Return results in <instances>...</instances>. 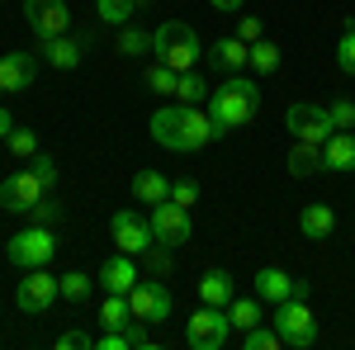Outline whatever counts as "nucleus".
<instances>
[{
  "label": "nucleus",
  "instance_id": "obj_1",
  "mask_svg": "<svg viewBox=\"0 0 355 350\" xmlns=\"http://www.w3.org/2000/svg\"><path fill=\"white\" fill-rule=\"evenodd\" d=\"M152 142H162L166 152H199L204 142H214V119L204 105H166L152 114Z\"/></svg>",
  "mask_w": 355,
  "mask_h": 350
},
{
  "label": "nucleus",
  "instance_id": "obj_2",
  "mask_svg": "<svg viewBox=\"0 0 355 350\" xmlns=\"http://www.w3.org/2000/svg\"><path fill=\"white\" fill-rule=\"evenodd\" d=\"M204 109H209L214 123H223V128L232 133V128H242V123H251V119L261 114V85L246 81L242 71H237V76H227V81L209 95V105H204Z\"/></svg>",
  "mask_w": 355,
  "mask_h": 350
},
{
  "label": "nucleus",
  "instance_id": "obj_3",
  "mask_svg": "<svg viewBox=\"0 0 355 350\" xmlns=\"http://www.w3.org/2000/svg\"><path fill=\"white\" fill-rule=\"evenodd\" d=\"M152 53H157V62H166L171 71H194L199 67V33H194L185 19H166L157 33H152Z\"/></svg>",
  "mask_w": 355,
  "mask_h": 350
},
{
  "label": "nucleus",
  "instance_id": "obj_4",
  "mask_svg": "<svg viewBox=\"0 0 355 350\" xmlns=\"http://www.w3.org/2000/svg\"><path fill=\"white\" fill-rule=\"evenodd\" d=\"M275 331L284 336V346H294V350L318 346V317H313L308 298H284V303H275Z\"/></svg>",
  "mask_w": 355,
  "mask_h": 350
},
{
  "label": "nucleus",
  "instance_id": "obj_5",
  "mask_svg": "<svg viewBox=\"0 0 355 350\" xmlns=\"http://www.w3.org/2000/svg\"><path fill=\"white\" fill-rule=\"evenodd\" d=\"M5 256L15 261L19 270H38V265H48L57 256V237H53V227H43V222H33V227H24V232H15L10 237V246H5Z\"/></svg>",
  "mask_w": 355,
  "mask_h": 350
},
{
  "label": "nucleus",
  "instance_id": "obj_6",
  "mask_svg": "<svg viewBox=\"0 0 355 350\" xmlns=\"http://www.w3.org/2000/svg\"><path fill=\"white\" fill-rule=\"evenodd\" d=\"M284 128L294 133V142H313V147H322V142L336 133V123H331V109H327V105H313V100H299V105H289V114H284Z\"/></svg>",
  "mask_w": 355,
  "mask_h": 350
},
{
  "label": "nucleus",
  "instance_id": "obj_7",
  "mask_svg": "<svg viewBox=\"0 0 355 350\" xmlns=\"http://www.w3.org/2000/svg\"><path fill=\"white\" fill-rule=\"evenodd\" d=\"M227 331H232V317L223 308H214V303H199V313L185 326V341L194 350H223L227 346Z\"/></svg>",
  "mask_w": 355,
  "mask_h": 350
},
{
  "label": "nucleus",
  "instance_id": "obj_8",
  "mask_svg": "<svg viewBox=\"0 0 355 350\" xmlns=\"http://www.w3.org/2000/svg\"><path fill=\"white\" fill-rule=\"evenodd\" d=\"M128 308H133L137 322L157 326V322H166V317H171V289H166L157 274H152V279H137L133 294H128Z\"/></svg>",
  "mask_w": 355,
  "mask_h": 350
},
{
  "label": "nucleus",
  "instance_id": "obj_9",
  "mask_svg": "<svg viewBox=\"0 0 355 350\" xmlns=\"http://www.w3.org/2000/svg\"><path fill=\"white\" fill-rule=\"evenodd\" d=\"M53 298H62V279H53L48 270H28L24 279H19V289H15V308L19 313H48L53 308Z\"/></svg>",
  "mask_w": 355,
  "mask_h": 350
},
{
  "label": "nucleus",
  "instance_id": "obj_10",
  "mask_svg": "<svg viewBox=\"0 0 355 350\" xmlns=\"http://www.w3.org/2000/svg\"><path fill=\"white\" fill-rule=\"evenodd\" d=\"M110 232H114V246H119L123 256H142L147 246L157 242L152 222H147L142 213H133V209H119V213L110 218Z\"/></svg>",
  "mask_w": 355,
  "mask_h": 350
},
{
  "label": "nucleus",
  "instance_id": "obj_11",
  "mask_svg": "<svg viewBox=\"0 0 355 350\" xmlns=\"http://www.w3.org/2000/svg\"><path fill=\"white\" fill-rule=\"evenodd\" d=\"M152 232H157V242L166 246H180V242H190V232H194V222H190V209H180V204H171V199H162V204H152Z\"/></svg>",
  "mask_w": 355,
  "mask_h": 350
},
{
  "label": "nucleus",
  "instance_id": "obj_12",
  "mask_svg": "<svg viewBox=\"0 0 355 350\" xmlns=\"http://www.w3.org/2000/svg\"><path fill=\"white\" fill-rule=\"evenodd\" d=\"M48 189L43 180L33 175V170H15L10 180H0V209H10V213H33V204L43 199Z\"/></svg>",
  "mask_w": 355,
  "mask_h": 350
},
{
  "label": "nucleus",
  "instance_id": "obj_13",
  "mask_svg": "<svg viewBox=\"0 0 355 350\" xmlns=\"http://www.w3.org/2000/svg\"><path fill=\"white\" fill-rule=\"evenodd\" d=\"M24 19L38 38H57L71 28V10H67V0H24Z\"/></svg>",
  "mask_w": 355,
  "mask_h": 350
},
{
  "label": "nucleus",
  "instance_id": "obj_14",
  "mask_svg": "<svg viewBox=\"0 0 355 350\" xmlns=\"http://www.w3.org/2000/svg\"><path fill=\"white\" fill-rule=\"evenodd\" d=\"M85 48H90V38H71V33H57V38H38V57L57 67V71H76L81 67Z\"/></svg>",
  "mask_w": 355,
  "mask_h": 350
},
{
  "label": "nucleus",
  "instance_id": "obj_15",
  "mask_svg": "<svg viewBox=\"0 0 355 350\" xmlns=\"http://www.w3.org/2000/svg\"><path fill=\"white\" fill-rule=\"evenodd\" d=\"M33 76H38V57L33 53H5L0 57V90H5V95L28 90Z\"/></svg>",
  "mask_w": 355,
  "mask_h": 350
},
{
  "label": "nucleus",
  "instance_id": "obj_16",
  "mask_svg": "<svg viewBox=\"0 0 355 350\" xmlns=\"http://www.w3.org/2000/svg\"><path fill=\"white\" fill-rule=\"evenodd\" d=\"M95 284H105V294H133V284H137V256H114V261H105L100 265V274H95Z\"/></svg>",
  "mask_w": 355,
  "mask_h": 350
},
{
  "label": "nucleus",
  "instance_id": "obj_17",
  "mask_svg": "<svg viewBox=\"0 0 355 350\" xmlns=\"http://www.w3.org/2000/svg\"><path fill=\"white\" fill-rule=\"evenodd\" d=\"M209 67H218V71H227V76H237L242 67H251V48H246L237 33H232V38H218V43L209 48Z\"/></svg>",
  "mask_w": 355,
  "mask_h": 350
},
{
  "label": "nucleus",
  "instance_id": "obj_18",
  "mask_svg": "<svg viewBox=\"0 0 355 350\" xmlns=\"http://www.w3.org/2000/svg\"><path fill=\"white\" fill-rule=\"evenodd\" d=\"M322 166L327 170H355V128H336L322 142Z\"/></svg>",
  "mask_w": 355,
  "mask_h": 350
},
{
  "label": "nucleus",
  "instance_id": "obj_19",
  "mask_svg": "<svg viewBox=\"0 0 355 350\" xmlns=\"http://www.w3.org/2000/svg\"><path fill=\"white\" fill-rule=\"evenodd\" d=\"M294 284H299V279H289L284 270H275V265L256 270V298H261V303H284V298H294Z\"/></svg>",
  "mask_w": 355,
  "mask_h": 350
},
{
  "label": "nucleus",
  "instance_id": "obj_20",
  "mask_svg": "<svg viewBox=\"0 0 355 350\" xmlns=\"http://www.w3.org/2000/svg\"><path fill=\"white\" fill-rule=\"evenodd\" d=\"M232 298H237V284H232V274H227V270H204V279H199V303L227 308Z\"/></svg>",
  "mask_w": 355,
  "mask_h": 350
},
{
  "label": "nucleus",
  "instance_id": "obj_21",
  "mask_svg": "<svg viewBox=\"0 0 355 350\" xmlns=\"http://www.w3.org/2000/svg\"><path fill=\"white\" fill-rule=\"evenodd\" d=\"M284 166H289V175H294V180H308V175L327 170V166H322V147H313V142H294V147H289V157H284Z\"/></svg>",
  "mask_w": 355,
  "mask_h": 350
},
{
  "label": "nucleus",
  "instance_id": "obj_22",
  "mask_svg": "<svg viewBox=\"0 0 355 350\" xmlns=\"http://www.w3.org/2000/svg\"><path fill=\"white\" fill-rule=\"evenodd\" d=\"M331 227H336V213H331L327 204H308L299 213V232L308 237V242H322V237H331Z\"/></svg>",
  "mask_w": 355,
  "mask_h": 350
},
{
  "label": "nucleus",
  "instance_id": "obj_23",
  "mask_svg": "<svg viewBox=\"0 0 355 350\" xmlns=\"http://www.w3.org/2000/svg\"><path fill=\"white\" fill-rule=\"evenodd\" d=\"M133 199L137 204H162V199H171V180H166L162 170H137L133 175Z\"/></svg>",
  "mask_w": 355,
  "mask_h": 350
},
{
  "label": "nucleus",
  "instance_id": "obj_24",
  "mask_svg": "<svg viewBox=\"0 0 355 350\" xmlns=\"http://www.w3.org/2000/svg\"><path fill=\"white\" fill-rule=\"evenodd\" d=\"M209 85H204V76L199 71H180V81H175V100L180 105H209Z\"/></svg>",
  "mask_w": 355,
  "mask_h": 350
},
{
  "label": "nucleus",
  "instance_id": "obj_25",
  "mask_svg": "<svg viewBox=\"0 0 355 350\" xmlns=\"http://www.w3.org/2000/svg\"><path fill=\"white\" fill-rule=\"evenodd\" d=\"M227 317H232L237 331L261 326V322H266V317H261V298H232V303H227Z\"/></svg>",
  "mask_w": 355,
  "mask_h": 350
},
{
  "label": "nucleus",
  "instance_id": "obj_26",
  "mask_svg": "<svg viewBox=\"0 0 355 350\" xmlns=\"http://www.w3.org/2000/svg\"><path fill=\"white\" fill-rule=\"evenodd\" d=\"M128 317H133V308H128V298H123V294H110L105 303H100V322H105V331H123Z\"/></svg>",
  "mask_w": 355,
  "mask_h": 350
},
{
  "label": "nucleus",
  "instance_id": "obj_27",
  "mask_svg": "<svg viewBox=\"0 0 355 350\" xmlns=\"http://www.w3.org/2000/svg\"><path fill=\"white\" fill-rule=\"evenodd\" d=\"M137 261H142V270H147V274H157V279H166V274L175 270V256H171V246H166V242H152L142 256H137Z\"/></svg>",
  "mask_w": 355,
  "mask_h": 350
},
{
  "label": "nucleus",
  "instance_id": "obj_28",
  "mask_svg": "<svg viewBox=\"0 0 355 350\" xmlns=\"http://www.w3.org/2000/svg\"><path fill=\"white\" fill-rule=\"evenodd\" d=\"M119 53L128 57H147L152 53V33H142V28H133V24H119Z\"/></svg>",
  "mask_w": 355,
  "mask_h": 350
},
{
  "label": "nucleus",
  "instance_id": "obj_29",
  "mask_svg": "<svg viewBox=\"0 0 355 350\" xmlns=\"http://www.w3.org/2000/svg\"><path fill=\"white\" fill-rule=\"evenodd\" d=\"M5 147H10L15 161H33V157H38V133H33V128H10Z\"/></svg>",
  "mask_w": 355,
  "mask_h": 350
},
{
  "label": "nucleus",
  "instance_id": "obj_30",
  "mask_svg": "<svg viewBox=\"0 0 355 350\" xmlns=\"http://www.w3.org/2000/svg\"><path fill=\"white\" fill-rule=\"evenodd\" d=\"M279 48H275L270 38H261V43H251V67H256V71H261V76H275V71H279Z\"/></svg>",
  "mask_w": 355,
  "mask_h": 350
},
{
  "label": "nucleus",
  "instance_id": "obj_31",
  "mask_svg": "<svg viewBox=\"0 0 355 350\" xmlns=\"http://www.w3.org/2000/svg\"><path fill=\"white\" fill-rule=\"evenodd\" d=\"M175 81H180V71H171L166 62H152V67H147V76H142V85H147V90H157V95H175Z\"/></svg>",
  "mask_w": 355,
  "mask_h": 350
},
{
  "label": "nucleus",
  "instance_id": "obj_32",
  "mask_svg": "<svg viewBox=\"0 0 355 350\" xmlns=\"http://www.w3.org/2000/svg\"><path fill=\"white\" fill-rule=\"evenodd\" d=\"M137 5H147V0H95V15L105 24H128V15H133Z\"/></svg>",
  "mask_w": 355,
  "mask_h": 350
},
{
  "label": "nucleus",
  "instance_id": "obj_33",
  "mask_svg": "<svg viewBox=\"0 0 355 350\" xmlns=\"http://www.w3.org/2000/svg\"><path fill=\"white\" fill-rule=\"evenodd\" d=\"M242 346L246 350H279L284 336H279L275 326H251V331H242Z\"/></svg>",
  "mask_w": 355,
  "mask_h": 350
},
{
  "label": "nucleus",
  "instance_id": "obj_34",
  "mask_svg": "<svg viewBox=\"0 0 355 350\" xmlns=\"http://www.w3.org/2000/svg\"><path fill=\"white\" fill-rule=\"evenodd\" d=\"M90 274H81V270H71V274H62V298H71V303H85L90 298Z\"/></svg>",
  "mask_w": 355,
  "mask_h": 350
},
{
  "label": "nucleus",
  "instance_id": "obj_35",
  "mask_svg": "<svg viewBox=\"0 0 355 350\" xmlns=\"http://www.w3.org/2000/svg\"><path fill=\"white\" fill-rule=\"evenodd\" d=\"M336 67L355 76V28H341V43H336Z\"/></svg>",
  "mask_w": 355,
  "mask_h": 350
},
{
  "label": "nucleus",
  "instance_id": "obj_36",
  "mask_svg": "<svg viewBox=\"0 0 355 350\" xmlns=\"http://www.w3.org/2000/svg\"><path fill=\"white\" fill-rule=\"evenodd\" d=\"M237 38L251 48V43H261V38H266V24H261L256 15H237Z\"/></svg>",
  "mask_w": 355,
  "mask_h": 350
},
{
  "label": "nucleus",
  "instance_id": "obj_37",
  "mask_svg": "<svg viewBox=\"0 0 355 350\" xmlns=\"http://www.w3.org/2000/svg\"><path fill=\"white\" fill-rule=\"evenodd\" d=\"M171 204L194 209V204H199V185H194V180H171Z\"/></svg>",
  "mask_w": 355,
  "mask_h": 350
},
{
  "label": "nucleus",
  "instance_id": "obj_38",
  "mask_svg": "<svg viewBox=\"0 0 355 350\" xmlns=\"http://www.w3.org/2000/svg\"><path fill=\"white\" fill-rule=\"evenodd\" d=\"M28 170L43 180V189H57V161H53V157H43V152H38V157L28 161Z\"/></svg>",
  "mask_w": 355,
  "mask_h": 350
},
{
  "label": "nucleus",
  "instance_id": "obj_39",
  "mask_svg": "<svg viewBox=\"0 0 355 350\" xmlns=\"http://www.w3.org/2000/svg\"><path fill=\"white\" fill-rule=\"evenodd\" d=\"M331 123H336V128H355V100H346V95H341V100H331Z\"/></svg>",
  "mask_w": 355,
  "mask_h": 350
},
{
  "label": "nucleus",
  "instance_id": "obj_40",
  "mask_svg": "<svg viewBox=\"0 0 355 350\" xmlns=\"http://www.w3.org/2000/svg\"><path fill=\"white\" fill-rule=\"evenodd\" d=\"M28 218H33V222H43V227H53L57 218H62V209H57L53 199H48V194H43V199H38V204H33V213H28Z\"/></svg>",
  "mask_w": 355,
  "mask_h": 350
},
{
  "label": "nucleus",
  "instance_id": "obj_41",
  "mask_svg": "<svg viewBox=\"0 0 355 350\" xmlns=\"http://www.w3.org/2000/svg\"><path fill=\"white\" fill-rule=\"evenodd\" d=\"M81 346H95V341L81 336V331H62V336H57V350H81Z\"/></svg>",
  "mask_w": 355,
  "mask_h": 350
},
{
  "label": "nucleus",
  "instance_id": "obj_42",
  "mask_svg": "<svg viewBox=\"0 0 355 350\" xmlns=\"http://www.w3.org/2000/svg\"><path fill=\"white\" fill-rule=\"evenodd\" d=\"M218 15H242V0H209Z\"/></svg>",
  "mask_w": 355,
  "mask_h": 350
},
{
  "label": "nucleus",
  "instance_id": "obj_43",
  "mask_svg": "<svg viewBox=\"0 0 355 350\" xmlns=\"http://www.w3.org/2000/svg\"><path fill=\"white\" fill-rule=\"evenodd\" d=\"M10 128H15V119H10V109L0 105V142H5V137H10Z\"/></svg>",
  "mask_w": 355,
  "mask_h": 350
},
{
  "label": "nucleus",
  "instance_id": "obj_44",
  "mask_svg": "<svg viewBox=\"0 0 355 350\" xmlns=\"http://www.w3.org/2000/svg\"><path fill=\"white\" fill-rule=\"evenodd\" d=\"M0 95H5V90H0Z\"/></svg>",
  "mask_w": 355,
  "mask_h": 350
}]
</instances>
